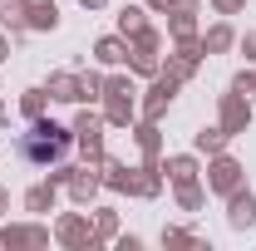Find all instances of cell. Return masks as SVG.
Instances as JSON below:
<instances>
[{"label": "cell", "mask_w": 256, "mask_h": 251, "mask_svg": "<svg viewBox=\"0 0 256 251\" xmlns=\"http://www.w3.org/2000/svg\"><path fill=\"white\" fill-rule=\"evenodd\" d=\"M64 148H69V133L64 128H30L25 138H20V153L30 158V162H60L64 158Z\"/></svg>", "instance_id": "obj_1"}]
</instances>
